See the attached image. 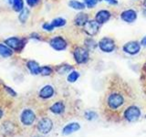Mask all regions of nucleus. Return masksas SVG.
Segmentation results:
<instances>
[{"label":"nucleus","instance_id":"26","mask_svg":"<svg viewBox=\"0 0 146 137\" xmlns=\"http://www.w3.org/2000/svg\"><path fill=\"white\" fill-rule=\"evenodd\" d=\"M84 4L86 5V7L88 8H93L97 3L99 2V0H83Z\"/></svg>","mask_w":146,"mask_h":137},{"label":"nucleus","instance_id":"14","mask_svg":"<svg viewBox=\"0 0 146 137\" xmlns=\"http://www.w3.org/2000/svg\"><path fill=\"white\" fill-rule=\"evenodd\" d=\"M54 94V89L51 85H46L39 91V96L43 99H48Z\"/></svg>","mask_w":146,"mask_h":137},{"label":"nucleus","instance_id":"11","mask_svg":"<svg viewBox=\"0 0 146 137\" xmlns=\"http://www.w3.org/2000/svg\"><path fill=\"white\" fill-rule=\"evenodd\" d=\"M111 17V12L108 11V10H104V9H102V10H100V11H98L97 13H96L94 19L97 21L98 24L103 25V24L107 23L110 20Z\"/></svg>","mask_w":146,"mask_h":137},{"label":"nucleus","instance_id":"12","mask_svg":"<svg viewBox=\"0 0 146 137\" xmlns=\"http://www.w3.org/2000/svg\"><path fill=\"white\" fill-rule=\"evenodd\" d=\"M121 18L126 23H133L137 19V12L134 9H127L121 12Z\"/></svg>","mask_w":146,"mask_h":137},{"label":"nucleus","instance_id":"28","mask_svg":"<svg viewBox=\"0 0 146 137\" xmlns=\"http://www.w3.org/2000/svg\"><path fill=\"white\" fill-rule=\"evenodd\" d=\"M42 29L47 30V31H52L55 27H53V25L51 24V23H44V24L42 25Z\"/></svg>","mask_w":146,"mask_h":137},{"label":"nucleus","instance_id":"31","mask_svg":"<svg viewBox=\"0 0 146 137\" xmlns=\"http://www.w3.org/2000/svg\"><path fill=\"white\" fill-rule=\"evenodd\" d=\"M27 5H29V7H33L38 3V0H27Z\"/></svg>","mask_w":146,"mask_h":137},{"label":"nucleus","instance_id":"18","mask_svg":"<svg viewBox=\"0 0 146 137\" xmlns=\"http://www.w3.org/2000/svg\"><path fill=\"white\" fill-rule=\"evenodd\" d=\"M68 7H71L72 9H75V10H83L86 8V5L84 2H80L78 1V0H70L68 2Z\"/></svg>","mask_w":146,"mask_h":137},{"label":"nucleus","instance_id":"25","mask_svg":"<svg viewBox=\"0 0 146 137\" xmlns=\"http://www.w3.org/2000/svg\"><path fill=\"white\" fill-rule=\"evenodd\" d=\"M52 73V68L48 66H44L41 67L40 68V74L43 76H48Z\"/></svg>","mask_w":146,"mask_h":137},{"label":"nucleus","instance_id":"1","mask_svg":"<svg viewBox=\"0 0 146 137\" xmlns=\"http://www.w3.org/2000/svg\"><path fill=\"white\" fill-rule=\"evenodd\" d=\"M73 56H74V59L78 64H85L90 59V50L85 46L84 47L79 46V47H76L74 49Z\"/></svg>","mask_w":146,"mask_h":137},{"label":"nucleus","instance_id":"35","mask_svg":"<svg viewBox=\"0 0 146 137\" xmlns=\"http://www.w3.org/2000/svg\"><path fill=\"white\" fill-rule=\"evenodd\" d=\"M2 116H3V112H2V110L0 109V119L2 118Z\"/></svg>","mask_w":146,"mask_h":137},{"label":"nucleus","instance_id":"22","mask_svg":"<svg viewBox=\"0 0 146 137\" xmlns=\"http://www.w3.org/2000/svg\"><path fill=\"white\" fill-rule=\"evenodd\" d=\"M13 9L17 12H20L24 9V2L23 0H16L15 2L12 4Z\"/></svg>","mask_w":146,"mask_h":137},{"label":"nucleus","instance_id":"36","mask_svg":"<svg viewBox=\"0 0 146 137\" xmlns=\"http://www.w3.org/2000/svg\"><path fill=\"white\" fill-rule=\"evenodd\" d=\"M143 7L146 8V0H143Z\"/></svg>","mask_w":146,"mask_h":137},{"label":"nucleus","instance_id":"30","mask_svg":"<svg viewBox=\"0 0 146 137\" xmlns=\"http://www.w3.org/2000/svg\"><path fill=\"white\" fill-rule=\"evenodd\" d=\"M5 90H7V92L9 94V95H11V96H16L17 95V92L15 90H13L10 87H8V86H5Z\"/></svg>","mask_w":146,"mask_h":137},{"label":"nucleus","instance_id":"15","mask_svg":"<svg viewBox=\"0 0 146 137\" xmlns=\"http://www.w3.org/2000/svg\"><path fill=\"white\" fill-rule=\"evenodd\" d=\"M27 67L29 70V71L33 75H38L40 74V68L41 67L39 66V64L38 62H36L34 61H29L27 63Z\"/></svg>","mask_w":146,"mask_h":137},{"label":"nucleus","instance_id":"6","mask_svg":"<svg viewBox=\"0 0 146 137\" xmlns=\"http://www.w3.org/2000/svg\"><path fill=\"white\" fill-rule=\"evenodd\" d=\"M49 45L52 49H54L55 50H58V51H61V50L66 49L68 47V43L66 39H63L60 36L54 37L53 39H50Z\"/></svg>","mask_w":146,"mask_h":137},{"label":"nucleus","instance_id":"27","mask_svg":"<svg viewBox=\"0 0 146 137\" xmlns=\"http://www.w3.org/2000/svg\"><path fill=\"white\" fill-rule=\"evenodd\" d=\"M71 67L70 65H63L58 68V73H61V74H64V73H67L68 70H71Z\"/></svg>","mask_w":146,"mask_h":137},{"label":"nucleus","instance_id":"9","mask_svg":"<svg viewBox=\"0 0 146 137\" xmlns=\"http://www.w3.org/2000/svg\"><path fill=\"white\" fill-rule=\"evenodd\" d=\"M140 115H141V111L139 110V108L136 106L129 107L125 111V113H124L125 118L129 122H135L136 120H138Z\"/></svg>","mask_w":146,"mask_h":137},{"label":"nucleus","instance_id":"16","mask_svg":"<svg viewBox=\"0 0 146 137\" xmlns=\"http://www.w3.org/2000/svg\"><path fill=\"white\" fill-rule=\"evenodd\" d=\"M80 129V124L77 122H72V123H70V124H68L67 126L64 127L63 129V134H70L72 132H74L76 131H78Z\"/></svg>","mask_w":146,"mask_h":137},{"label":"nucleus","instance_id":"4","mask_svg":"<svg viewBox=\"0 0 146 137\" xmlns=\"http://www.w3.org/2000/svg\"><path fill=\"white\" fill-rule=\"evenodd\" d=\"M100 25L98 24L95 19H90L82 27H83V31L87 35L90 37H93L98 34L100 30Z\"/></svg>","mask_w":146,"mask_h":137},{"label":"nucleus","instance_id":"19","mask_svg":"<svg viewBox=\"0 0 146 137\" xmlns=\"http://www.w3.org/2000/svg\"><path fill=\"white\" fill-rule=\"evenodd\" d=\"M13 50L11 48H9L7 45L0 44V56H2L4 58H8L12 56Z\"/></svg>","mask_w":146,"mask_h":137},{"label":"nucleus","instance_id":"23","mask_svg":"<svg viewBox=\"0 0 146 137\" xmlns=\"http://www.w3.org/2000/svg\"><path fill=\"white\" fill-rule=\"evenodd\" d=\"M29 9L24 7V9H23L22 11H20V14H19V20H20V22L25 23L27 21V18H29Z\"/></svg>","mask_w":146,"mask_h":137},{"label":"nucleus","instance_id":"3","mask_svg":"<svg viewBox=\"0 0 146 137\" xmlns=\"http://www.w3.org/2000/svg\"><path fill=\"white\" fill-rule=\"evenodd\" d=\"M107 103L111 109L116 110L118 108H120L124 103V98H123V96L121 93L112 92L108 96Z\"/></svg>","mask_w":146,"mask_h":137},{"label":"nucleus","instance_id":"21","mask_svg":"<svg viewBox=\"0 0 146 137\" xmlns=\"http://www.w3.org/2000/svg\"><path fill=\"white\" fill-rule=\"evenodd\" d=\"M66 19H64L63 17H57V18H54V19L51 21V24L53 25L54 27H61L63 26L66 25Z\"/></svg>","mask_w":146,"mask_h":137},{"label":"nucleus","instance_id":"8","mask_svg":"<svg viewBox=\"0 0 146 137\" xmlns=\"http://www.w3.org/2000/svg\"><path fill=\"white\" fill-rule=\"evenodd\" d=\"M53 127V123L52 121L48 118H43L38 122V130L40 132L41 134H47L51 131Z\"/></svg>","mask_w":146,"mask_h":137},{"label":"nucleus","instance_id":"7","mask_svg":"<svg viewBox=\"0 0 146 137\" xmlns=\"http://www.w3.org/2000/svg\"><path fill=\"white\" fill-rule=\"evenodd\" d=\"M36 119V115L35 113L33 112V111L30 109H26L24 111L22 112L21 113V117H20V120H21V122L23 123L24 125H31L32 123L34 122Z\"/></svg>","mask_w":146,"mask_h":137},{"label":"nucleus","instance_id":"38","mask_svg":"<svg viewBox=\"0 0 146 137\" xmlns=\"http://www.w3.org/2000/svg\"><path fill=\"white\" fill-rule=\"evenodd\" d=\"M35 137H39V136H35Z\"/></svg>","mask_w":146,"mask_h":137},{"label":"nucleus","instance_id":"20","mask_svg":"<svg viewBox=\"0 0 146 137\" xmlns=\"http://www.w3.org/2000/svg\"><path fill=\"white\" fill-rule=\"evenodd\" d=\"M84 46L89 50H94L96 48L98 47V43L96 42L94 39H92L91 37H89V38H87L85 39V41H84Z\"/></svg>","mask_w":146,"mask_h":137},{"label":"nucleus","instance_id":"32","mask_svg":"<svg viewBox=\"0 0 146 137\" xmlns=\"http://www.w3.org/2000/svg\"><path fill=\"white\" fill-rule=\"evenodd\" d=\"M141 46H143V47H146V36H144L143 39H141Z\"/></svg>","mask_w":146,"mask_h":137},{"label":"nucleus","instance_id":"13","mask_svg":"<svg viewBox=\"0 0 146 137\" xmlns=\"http://www.w3.org/2000/svg\"><path fill=\"white\" fill-rule=\"evenodd\" d=\"M89 20H90V17L88 14H86L84 12H80L74 17V24L77 27H83Z\"/></svg>","mask_w":146,"mask_h":137},{"label":"nucleus","instance_id":"2","mask_svg":"<svg viewBox=\"0 0 146 137\" xmlns=\"http://www.w3.org/2000/svg\"><path fill=\"white\" fill-rule=\"evenodd\" d=\"M98 47L102 52L111 53L114 51V49L116 48V44L113 39L109 38V37H104V38L100 39L98 42Z\"/></svg>","mask_w":146,"mask_h":137},{"label":"nucleus","instance_id":"24","mask_svg":"<svg viewBox=\"0 0 146 137\" xmlns=\"http://www.w3.org/2000/svg\"><path fill=\"white\" fill-rule=\"evenodd\" d=\"M79 78H80V73L78 71L73 70L70 73V74H68L67 80L68 82H75L78 79H79Z\"/></svg>","mask_w":146,"mask_h":137},{"label":"nucleus","instance_id":"37","mask_svg":"<svg viewBox=\"0 0 146 137\" xmlns=\"http://www.w3.org/2000/svg\"><path fill=\"white\" fill-rule=\"evenodd\" d=\"M15 1H16V0H8V2L10 3V4H13Z\"/></svg>","mask_w":146,"mask_h":137},{"label":"nucleus","instance_id":"29","mask_svg":"<svg viewBox=\"0 0 146 137\" xmlns=\"http://www.w3.org/2000/svg\"><path fill=\"white\" fill-rule=\"evenodd\" d=\"M85 117L88 119V120H92L95 117H97V114H96L94 112H88L85 114Z\"/></svg>","mask_w":146,"mask_h":137},{"label":"nucleus","instance_id":"5","mask_svg":"<svg viewBox=\"0 0 146 137\" xmlns=\"http://www.w3.org/2000/svg\"><path fill=\"white\" fill-rule=\"evenodd\" d=\"M141 45L139 41L132 40V41H129V42L124 44L122 49H123V51L127 54L136 55L141 51Z\"/></svg>","mask_w":146,"mask_h":137},{"label":"nucleus","instance_id":"10","mask_svg":"<svg viewBox=\"0 0 146 137\" xmlns=\"http://www.w3.org/2000/svg\"><path fill=\"white\" fill-rule=\"evenodd\" d=\"M5 43H6L9 48H11L12 49L15 50H20L22 48L24 47V40L19 39L18 38H15V37H12V38H9L5 40Z\"/></svg>","mask_w":146,"mask_h":137},{"label":"nucleus","instance_id":"34","mask_svg":"<svg viewBox=\"0 0 146 137\" xmlns=\"http://www.w3.org/2000/svg\"><path fill=\"white\" fill-rule=\"evenodd\" d=\"M143 17L146 18V8L144 9V10H143Z\"/></svg>","mask_w":146,"mask_h":137},{"label":"nucleus","instance_id":"33","mask_svg":"<svg viewBox=\"0 0 146 137\" xmlns=\"http://www.w3.org/2000/svg\"><path fill=\"white\" fill-rule=\"evenodd\" d=\"M104 1L108 2L109 4H111V5H117L118 4L117 0H104Z\"/></svg>","mask_w":146,"mask_h":137},{"label":"nucleus","instance_id":"17","mask_svg":"<svg viewBox=\"0 0 146 137\" xmlns=\"http://www.w3.org/2000/svg\"><path fill=\"white\" fill-rule=\"evenodd\" d=\"M50 111L55 114H61L65 111V105H64L62 102H58L50 107Z\"/></svg>","mask_w":146,"mask_h":137}]
</instances>
